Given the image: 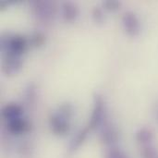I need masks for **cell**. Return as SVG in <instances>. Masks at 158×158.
I'll list each match as a JSON object with an SVG mask.
<instances>
[{
    "mask_svg": "<svg viewBox=\"0 0 158 158\" xmlns=\"http://www.w3.org/2000/svg\"><path fill=\"white\" fill-rule=\"evenodd\" d=\"M143 158H158V150L151 143L143 146L142 149Z\"/></svg>",
    "mask_w": 158,
    "mask_h": 158,
    "instance_id": "cell-13",
    "label": "cell"
},
{
    "mask_svg": "<svg viewBox=\"0 0 158 158\" xmlns=\"http://www.w3.org/2000/svg\"><path fill=\"white\" fill-rule=\"evenodd\" d=\"M49 124L52 132L56 135H65L70 129L69 119L60 116L58 113L53 114L50 117Z\"/></svg>",
    "mask_w": 158,
    "mask_h": 158,
    "instance_id": "cell-5",
    "label": "cell"
},
{
    "mask_svg": "<svg viewBox=\"0 0 158 158\" xmlns=\"http://www.w3.org/2000/svg\"><path fill=\"white\" fill-rule=\"evenodd\" d=\"M89 131H90V128L86 127L78 133V135L76 136V138L72 141V143L70 144V150L71 151L77 150V148H79L82 144V143L85 141V139H86V137H87V135L89 133Z\"/></svg>",
    "mask_w": 158,
    "mask_h": 158,
    "instance_id": "cell-12",
    "label": "cell"
},
{
    "mask_svg": "<svg viewBox=\"0 0 158 158\" xmlns=\"http://www.w3.org/2000/svg\"><path fill=\"white\" fill-rule=\"evenodd\" d=\"M8 4H9L8 1H6V0L1 1V2H0V8H1V9H5V8L8 6Z\"/></svg>",
    "mask_w": 158,
    "mask_h": 158,
    "instance_id": "cell-19",
    "label": "cell"
},
{
    "mask_svg": "<svg viewBox=\"0 0 158 158\" xmlns=\"http://www.w3.org/2000/svg\"><path fill=\"white\" fill-rule=\"evenodd\" d=\"M103 6L108 11H116L120 7L121 3L118 0H106L104 1Z\"/></svg>",
    "mask_w": 158,
    "mask_h": 158,
    "instance_id": "cell-17",
    "label": "cell"
},
{
    "mask_svg": "<svg viewBox=\"0 0 158 158\" xmlns=\"http://www.w3.org/2000/svg\"><path fill=\"white\" fill-rule=\"evenodd\" d=\"M23 61L20 55L6 51L2 62V71L7 76H13L21 69Z\"/></svg>",
    "mask_w": 158,
    "mask_h": 158,
    "instance_id": "cell-2",
    "label": "cell"
},
{
    "mask_svg": "<svg viewBox=\"0 0 158 158\" xmlns=\"http://www.w3.org/2000/svg\"><path fill=\"white\" fill-rule=\"evenodd\" d=\"M135 138L138 143H142L143 145H146V144L151 143V142L153 141V138H154V134L150 129L142 128L136 132Z\"/></svg>",
    "mask_w": 158,
    "mask_h": 158,
    "instance_id": "cell-11",
    "label": "cell"
},
{
    "mask_svg": "<svg viewBox=\"0 0 158 158\" xmlns=\"http://www.w3.org/2000/svg\"><path fill=\"white\" fill-rule=\"evenodd\" d=\"M27 46L28 45H27L26 38L22 35L16 34V35H12L7 51H11L15 54L21 56V54H23L26 51Z\"/></svg>",
    "mask_w": 158,
    "mask_h": 158,
    "instance_id": "cell-7",
    "label": "cell"
},
{
    "mask_svg": "<svg viewBox=\"0 0 158 158\" xmlns=\"http://www.w3.org/2000/svg\"><path fill=\"white\" fill-rule=\"evenodd\" d=\"M92 18L97 24H102L105 21V15L100 7H94L92 11Z\"/></svg>",
    "mask_w": 158,
    "mask_h": 158,
    "instance_id": "cell-16",
    "label": "cell"
},
{
    "mask_svg": "<svg viewBox=\"0 0 158 158\" xmlns=\"http://www.w3.org/2000/svg\"><path fill=\"white\" fill-rule=\"evenodd\" d=\"M31 6L34 15L43 22L51 21L56 13V5L52 1H33Z\"/></svg>",
    "mask_w": 158,
    "mask_h": 158,
    "instance_id": "cell-1",
    "label": "cell"
},
{
    "mask_svg": "<svg viewBox=\"0 0 158 158\" xmlns=\"http://www.w3.org/2000/svg\"><path fill=\"white\" fill-rule=\"evenodd\" d=\"M45 35L40 31L34 32L30 39V44L33 46V47H40L42 45H44V44L45 43Z\"/></svg>",
    "mask_w": 158,
    "mask_h": 158,
    "instance_id": "cell-14",
    "label": "cell"
},
{
    "mask_svg": "<svg viewBox=\"0 0 158 158\" xmlns=\"http://www.w3.org/2000/svg\"><path fill=\"white\" fill-rule=\"evenodd\" d=\"M62 15L66 21H74L79 15V8L72 2H64L62 4Z\"/></svg>",
    "mask_w": 158,
    "mask_h": 158,
    "instance_id": "cell-9",
    "label": "cell"
},
{
    "mask_svg": "<svg viewBox=\"0 0 158 158\" xmlns=\"http://www.w3.org/2000/svg\"><path fill=\"white\" fill-rule=\"evenodd\" d=\"M1 113H2V117L5 119H6L7 121H9V120L15 119V118H20V116L23 113V110L19 105H18L16 103H10L2 108Z\"/></svg>",
    "mask_w": 158,
    "mask_h": 158,
    "instance_id": "cell-8",
    "label": "cell"
},
{
    "mask_svg": "<svg viewBox=\"0 0 158 158\" xmlns=\"http://www.w3.org/2000/svg\"><path fill=\"white\" fill-rule=\"evenodd\" d=\"M94 109L88 124L90 130H94L97 127H99L103 122L105 116V102L103 97L100 94H95L94 95Z\"/></svg>",
    "mask_w": 158,
    "mask_h": 158,
    "instance_id": "cell-3",
    "label": "cell"
},
{
    "mask_svg": "<svg viewBox=\"0 0 158 158\" xmlns=\"http://www.w3.org/2000/svg\"><path fill=\"white\" fill-rule=\"evenodd\" d=\"M106 158H129V157H128V156H127L123 151H121L120 149H118V148H111V149L108 151V153H107V155H106Z\"/></svg>",
    "mask_w": 158,
    "mask_h": 158,
    "instance_id": "cell-18",
    "label": "cell"
},
{
    "mask_svg": "<svg viewBox=\"0 0 158 158\" xmlns=\"http://www.w3.org/2000/svg\"><path fill=\"white\" fill-rule=\"evenodd\" d=\"M101 140L106 144L116 143L118 140V132L113 126H105L101 132Z\"/></svg>",
    "mask_w": 158,
    "mask_h": 158,
    "instance_id": "cell-10",
    "label": "cell"
},
{
    "mask_svg": "<svg viewBox=\"0 0 158 158\" xmlns=\"http://www.w3.org/2000/svg\"><path fill=\"white\" fill-rule=\"evenodd\" d=\"M122 23L125 31L132 37L137 36L141 31V23L135 13L132 11H127L123 14Z\"/></svg>",
    "mask_w": 158,
    "mask_h": 158,
    "instance_id": "cell-4",
    "label": "cell"
},
{
    "mask_svg": "<svg viewBox=\"0 0 158 158\" xmlns=\"http://www.w3.org/2000/svg\"><path fill=\"white\" fill-rule=\"evenodd\" d=\"M7 129L14 134H19L29 131L31 129V124L28 120L19 118L7 121Z\"/></svg>",
    "mask_w": 158,
    "mask_h": 158,
    "instance_id": "cell-6",
    "label": "cell"
},
{
    "mask_svg": "<svg viewBox=\"0 0 158 158\" xmlns=\"http://www.w3.org/2000/svg\"><path fill=\"white\" fill-rule=\"evenodd\" d=\"M57 113L64 117L65 118L67 119H69L73 113H74V109H73V106L69 104V103H66V104H62L59 107H58V110H57Z\"/></svg>",
    "mask_w": 158,
    "mask_h": 158,
    "instance_id": "cell-15",
    "label": "cell"
}]
</instances>
